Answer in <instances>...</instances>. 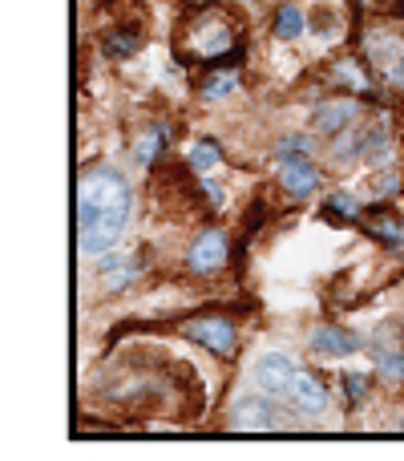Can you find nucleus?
<instances>
[{"label":"nucleus","mask_w":404,"mask_h":461,"mask_svg":"<svg viewBox=\"0 0 404 461\" xmlns=\"http://www.w3.org/2000/svg\"><path fill=\"white\" fill-rule=\"evenodd\" d=\"M130 186L118 170H89L77 183V247L81 255H102L126 239Z\"/></svg>","instance_id":"nucleus-1"},{"label":"nucleus","mask_w":404,"mask_h":461,"mask_svg":"<svg viewBox=\"0 0 404 461\" xmlns=\"http://www.w3.org/2000/svg\"><path fill=\"white\" fill-rule=\"evenodd\" d=\"M251 381H255V389L267 393V397H275V401H292L295 381H300V368H295V360H292V357H283V352H267V357L255 360Z\"/></svg>","instance_id":"nucleus-2"},{"label":"nucleus","mask_w":404,"mask_h":461,"mask_svg":"<svg viewBox=\"0 0 404 461\" xmlns=\"http://www.w3.org/2000/svg\"><path fill=\"white\" fill-rule=\"evenodd\" d=\"M186 336H191V340H199V344H206V348L219 352V357H230V352H235V344H238L235 324H230V320H222V316L191 320V324H186Z\"/></svg>","instance_id":"nucleus-3"},{"label":"nucleus","mask_w":404,"mask_h":461,"mask_svg":"<svg viewBox=\"0 0 404 461\" xmlns=\"http://www.w3.org/2000/svg\"><path fill=\"white\" fill-rule=\"evenodd\" d=\"M368 57H373L376 73H381L389 86H404V37H392V32H384V37H373V45H368Z\"/></svg>","instance_id":"nucleus-4"},{"label":"nucleus","mask_w":404,"mask_h":461,"mask_svg":"<svg viewBox=\"0 0 404 461\" xmlns=\"http://www.w3.org/2000/svg\"><path fill=\"white\" fill-rule=\"evenodd\" d=\"M279 186H283L292 199H308V194L319 186V170L311 167L308 158H300V154H295V158H283L279 162Z\"/></svg>","instance_id":"nucleus-5"},{"label":"nucleus","mask_w":404,"mask_h":461,"mask_svg":"<svg viewBox=\"0 0 404 461\" xmlns=\"http://www.w3.org/2000/svg\"><path fill=\"white\" fill-rule=\"evenodd\" d=\"M230 45V24L222 16H202V24H194V41L191 53L199 57H222Z\"/></svg>","instance_id":"nucleus-6"},{"label":"nucleus","mask_w":404,"mask_h":461,"mask_svg":"<svg viewBox=\"0 0 404 461\" xmlns=\"http://www.w3.org/2000/svg\"><path fill=\"white\" fill-rule=\"evenodd\" d=\"M222 259H227V239H222V230H206V235H199V243H194L191 255H186L191 271H199V276L222 267Z\"/></svg>","instance_id":"nucleus-7"},{"label":"nucleus","mask_w":404,"mask_h":461,"mask_svg":"<svg viewBox=\"0 0 404 461\" xmlns=\"http://www.w3.org/2000/svg\"><path fill=\"white\" fill-rule=\"evenodd\" d=\"M311 352H316V357H348V352H356V336L324 324L311 332Z\"/></svg>","instance_id":"nucleus-8"},{"label":"nucleus","mask_w":404,"mask_h":461,"mask_svg":"<svg viewBox=\"0 0 404 461\" xmlns=\"http://www.w3.org/2000/svg\"><path fill=\"white\" fill-rule=\"evenodd\" d=\"M352 113H356V105L352 102H332V105H319L316 118H311V126L319 130V134H340V130H348Z\"/></svg>","instance_id":"nucleus-9"},{"label":"nucleus","mask_w":404,"mask_h":461,"mask_svg":"<svg viewBox=\"0 0 404 461\" xmlns=\"http://www.w3.org/2000/svg\"><path fill=\"white\" fill-rule=\"evenodd\" d=\"M324 401H328L324 384H319L316 376L300 373V381H295V393H292V405L300 409V413H319V409H324Z\"/></svg>","instance_id":"nucleus-10"},{"label":"nucleus","mask_w":404,"mask_h":461,"mask_svg":"<svg viewBox=\"0 0 404 461\" xmlns=\"http://www.w3.org/2000/svg\"><path fill=\"white\" fill-rule=\"evenodd\" d=\"M303 29H308V16H303L300 5H279L275 13V37L279 41H300Z\"/></svg>","instance_id":"nucleus-11"},{"label":"nucleus","mask_w":404,"mask_h":461,"mask_svg":"<svg viewBox=\"0 0 404 461\" xmlns=\"http://www.w3.org/2000/svg\"><path fill=\"white\" fill-rule=\"evenodd\" d=\"M162 142H166V130H162V126H150V130H146V138L134 146V162H138V167H150L154 154L162 150Z\"/></svg>","instance_id":"nucleus-12"},{"label":"nucleus","mask_w":404,"mask_h":461,"mask_svg":"<svg viewBox=\"0 0 404 461\" xmlns=\"http://www.w3.org/2000/svg\"><path fill=\"white\" fill-rule=\"evenodd\" d=\"M214 162H219V146H211V142H194L191 146V167L199 170V175H206Z\"/></svg>","instance_id":"nucleus-13"},{"label":"nucleus","mask_w":404,"mask_h":461,"mask_svg":"<svg viewBox=\"0 0 404 461\" xmlns=\"http://www.w3.org/2000/svg\"><path fill=\"white\" fill-rule=\"evenodd\" d=\"M376 365H381L384 376H397V381L404 376V357L400 352H376Z\"/></svg>","instance_id":"nucleus-14"},{"label":"nucleus","mask_w":404,"mask_h":461,"mask_svg":"<svg viewBox=\"0 0 404 461\" xmlns=\"http://www.w3.org/2000/svg\"><path fill=\"white\" fill-rule=\"evenodd\" d=\"M235 89V73H227V77H214L211 86H206V97H222V94H230Z\"/></svg>","instance_id":"nucleus-15"},{"label":"nucleus","mask_w":404,"mask_h":461,"mask_svg":"<svg viewBox=\"0 0 404 461\" xmlns=\"http://www.w3.org/2000/svg\"><path fill=\"white\" fill-rule=\"evenodd\" d=\"M344 389H348V397H364V376H348Z\"/></svg>","instance_id":"nucleus-16"},{"label":"nucleus","mask_w":404,"mask_h":461,"mask_svg":"<svg viewBox=\"0 0 404 461\" xmlns=\"http://www.w3.org/2000/svg\"><path fill=\"white\" fill-rule=\"evenodd\" d=\"M336 211H344V215H352V211H356V199H348V194H340V199L332 203Z\"/></svg>","instance_id":"nucleus-17"}]
</instances>
